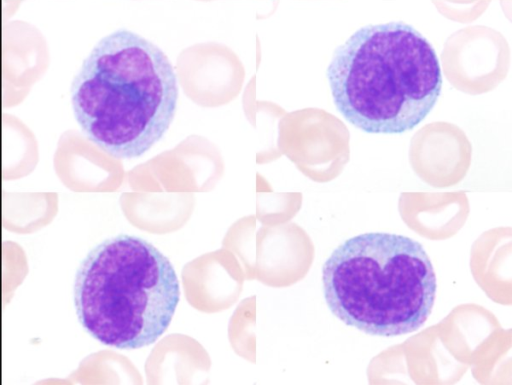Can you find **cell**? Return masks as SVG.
<instances>
[{"label":"cell","mask_w":512,"mask_h":385,"mask_svg":"<svg viewBox=\"0 0 512 385\" xmlns=\"http://www.w3.org/2000/svg\"><path fill=\"white\" fill-rule=\"evenodd\" d=\"M329 310L348 326L373 336L419 329L436 296V275L423 246L386 232L356 235L341 243L322 268Z\"/></svg>","instance_id":"obj_3"},{"label":"cell","mask_w":512,"mask_h":385,"mask_svg":"<svg viewBox=\"0 0 512 385\" xmlns=\"http://www.w3.org/2000/svg\"><path fill=\"white\" fill-rule=\"evenodd\" d=\"M296 136V144L323 169L325 180L337 175L349 160V130L341 119L324 109L299 112Z\"/></svg>","instance_id":"obj_7"},{"label":"cell","mask_w":512,"mask_h":385,"mask_svg":"<svg viewBox=\"0 0 512 385\" xmlns=\"http://www.w3.org/2000/svg\"><path fill=\"white\" fill-rule=\"evenodd\" d=\"M472 145L457 125L435 121L422 126L412 136L409 158L414 171L431 185H452L466 174Z\"/></svg>","instance_id":"obj_6"},{"label":"cell","mask_w":512,"mask_h":385,"mask_svg":"<svg viewBox=\"0 0 512 385\" xmlns=\"http://www.w3.org/2000/svg\"><path fill=\"white\" fill-rule=\"evenodd\" d=\"M178 97L167 55L125 28L93 47L71 85L72 109L82 132L119 159L138 158L164 137Z\"/></svg>","instance_id":"obj_1"},{"label":"cell","mask_w":512,"mask_h":385,"mask_svg":"<svg viewBox=\"0 0 512 385\" xmlns=\"http://www.w3.org/2000/svg\"><path fill=\"white\" fill-rule=\"evenodd\" d=\"M180 286L169 259L147 240L108 238L83 259L74 283L82 327L104 345L138 349L156 342L170 325Z\"/></svg>","instance_id":"obj_4"},{"label":"cell","mask_w":512,"mask_h":385,"mask_svg":"<svg viewBox=\"0 0 512 385\" xmlns=\"http://www.w3.org/2000/svg\"><path fill=\"white\" fill-rule=\"evenodd\" d=\"M326 76L341 115L373 134L412 130L442 89L434 48L402 21L359 28L335 49Z\"/></svg>","instance_id":"obj_2"},{"label":"cell","mask_w":512,"mask_h":385,"mask_svg":"<svg viewBox=\"0 0 512 385\" xmlns=\"http://www.w3.org/2000/svg\"><path fill=\"white\" fill-rule=\"evenodd\" d=\"M441 62L445 77L455 89L479 95L494 90L506 78L510 47L500 32L469 26L447 38Z\"/></svg>","instance_id":"obj_5"}]
</instances>
